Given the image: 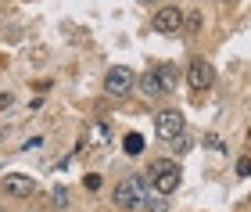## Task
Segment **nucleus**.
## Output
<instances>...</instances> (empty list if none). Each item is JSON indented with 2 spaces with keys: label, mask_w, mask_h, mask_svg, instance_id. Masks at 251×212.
<instances>
[{
  "label": "nucleus",
  "mask_w": 251,
  "mask_h": 212,
  "mask_svg": "<svg viewBox=\"0 0 251 212\" xmlns=\"http://www.w3.org/2000/svg\"><path fill=\"white\" fill-rule=\"evenodd\" d=\"M147 187H151V180H147V173L140 176H126V180H119V187H115V205H122V209H140L144 202H147Z\"/></svg>",
  "instance_id": "nucleus-1"
},
{
  "label": "nucleus",
  "mask_w": 251,
  "mask_h": 212,
  "mask_svg": "<svg viewBox=\"0 0 251 212\" xmlns=\"http://www.w3.org/2000/svg\"><path fill=\"white\" fill-rule=\"evenodd\" d=\"M147 180H151V187L165 198V194H173L179 187V165L173 159H154L147 165Z\"/></svg>",
  "instance_id": "nucleus-2"
},
{
  "label": "nucleus",
  "mask_w": 251,
  "mask_h": 212,
  "mask_svg": "<svg viewBox=\"0 0 251 212\" xmlns=\"http://www.w3.org/2000/svg\"><path fill=\"white\" fill-rule=\"evenodd\" d=\"M151 26H154V32H162V36H176V32L187 29V15H183V7H179V4H165V7L154 11Z\"/></svg>",
  "instance_id": "nucleus-3"
},
{
  "label": "nucleus",
  "mask_w": 251,
  "mask_h": 212,
  "mask_svg": "<svg viewBox=\"0 0 251 212\" xmlns=\"http://www.w3.org/2000/svg\"><path fill=\"white\" fill-rule=\"evenodd\" d=\"M154 133L162 140L173 144L176 137H183V133H187V119L179 115L176 108H165V111H158V119H154Z\"/></svg>",
  "instance_id": "nucleus-4"
},
{
  "label": "nucleus",
  "mask_w": 251,
  "mask_h": 212,
  "mask_svg": "<svg viewBox=\"0 0 251 212\" xmlns=\"http://www.w3.org/2000/svg\"><path fill=\"white\" fill-rule=\"evenodd\" d=\"M136 86V76L133 69H126V65H115V69L104 72V94L108 97H126Z\"/></svg>",
  "instance_id": "nucleus-5"
},
{
  "label": "nucleus",
  "mask_w": 251,
  "mask_h": 212,
  "mask_svg": "<svg viewBox=\"0 0 251 212\" xmlns=\"http://www.w3.org/2000/svg\"><path fill=\"white\" fill-rule=\"evenodd\" d=\"M187 83H190V90H212V83H215V69H212V61L194 58V61H190V69H187Z\"/></svg>",
  "instance_id": "nucleus-6"
},
{
  "label": "nucleus",
  "mask_w": 251,
  "mask_h": 212,
  "mask_svg": "<svg viewBox=\"0 0 251 212\" xmlns=\"http://www.w3.org/2000/svg\"><path fill=\"white\" fill-rule=\"evenodd\" d=\"M32 191H36V176H29V173L4 176V194H11V198H32Z\"/></svg>",
  "instance_id": "nucleus-7"
},
{
  "label": "nucleus",
  "mask_w": 251,
  "mask_h": 212,
  "mask_svg": "<svg viewBox=\"0 0 251 212\" xmlns=\"http://www.w3.org/2000/svg\"><path fill=\"white\" fill-rule=\"evenodd\" d=\"M140 94H144V97H151V101L165 94V90H162V80H158V69H147V72L140 76Z\"/></svg>",
  "instance_id": "nucleus-8"
},
{
  "label": "nucleus",
  "mask_w": 251,
  "mask_h": 212,
  "mask_svg": "<svg viewBox=\"0 0 251 212\" xmlns=\"http://www.w3.org/2000/svg\"><path fill=\"white\" fill-rule=\"evenodd\" d=\"M158 80H162V90L165 94H173L176 90V83H179V72H176V65H158Z\"/></svg>",
  "instance_id": "nucleus-9"
},
{
  "label": "nucleus",
  "mask_w": 251,
  "mask_h": 212,
  "mask_svg": "<svg viewBox=\"0 0 251 212\" xmlns=\"http://www.w3.org/2000/svg\"><path fill=\"white\" fill-rule=\"evenodd\" d=\"M108 140H111V133L104 122H94L90 126V148H108Z\"/></svg>",
  "instance_id": "nucleus-10"
},
{
  "label": "nucleus",
  "mask_w": 251,
  "mask_h": 212,
  "mask_svg": "<svg viewBox=\"0 0 251 212\" xmlns=\"http://www.w3.org/2000/svg\"><path fill=\"white\" fill-rule=\"evenodd\" d=\"M144 151V137L140 133H126V155H140Z\"/></svg>",
  "instance_id": "nucleus-11"
},
{
  "label": "nucleus",
  "mask_w": 251,
  "mask_h": 212,
  "mask_svg": "<svg viewBox=\"0 0 251 212\" xmlns=\"http://www.w3.org/2000/svg\"><path fill=\"white\" fill-rule=\"evenodd\" d=\"M183 32H190V36H194V32H201V11H190V15H187V29Z\"/></svg>",
  "instance_id": "nucleus-12"
},
{
  "label": "nucleus",
  "mask_w": 251,
  "mask_h": 212,
  "mask_svg": "<svg viewBox=\"0 0 251 212\" xmlns=\"http://www.w3.org/2000/svg\"><path fill=\"white\" fill-rule=\"evenodd\" d=\"M50 202H54V205H68V187H54V191H50Z\"/></svg>",
  "instance_id": "nucleus-13"
},
{
  "label": "nucleus",
  "mask_w": 251,
  "mask_h": 212,
  "mask_svg": "<svg viewBox=\"0 0 251 212\" xmlns=\"http://www.w3.org/2000/svg\"><path fill=\"white\" fill-rule=\"evenodd\" d=\"M83 184H86V191H97V187H100V176L90 173V176H83Z\"/></svg>",
  "instance_id": "nucleus-14"
},
{
  "label": "nucleus",
  "mask_w": 251,
  "mask_h": 212,
  "mask_svg": "<svg viewBox=\"0 0 251 212\" xmlns=\"http://www.w3.org/2000/svg\"><path fill=\"white\" fill-rule=\"evenodd\" d=\"M251 173V159H241L237 162V176H248Z\"/></svg>",
  "instance_id": "nucleus-15"
},
{
  "label": "nucleus",
  "mask_w": 251,
  "mask_h": 212,
  "mask_svg": "<svg viewBox=\"0 0 251 212\" xmlns=\"http://www.w3.org/2000/svg\"><path fill=\"white\" fill-rule=\"evenodd\" d=\"M173 148H176V151H187V148H190V140H187V133H183V137H176V140H173Z\"/></svg>",
  "instance_id": "nucleus-16"
},
{
  "label": "nucleus",
  "mask_w": 251,
  "mask_h": 212,
  "mask_svg": "<svg viewBox=\"0 0 251 212\" xmlns=\"http://www.w3.org/2000/svg\"><path fill=\"white\" fill-rule=\"evenodd\" d=\"M140 4H154V0H140Z\"/></svg>",
  "instance_id": "nucleus-17"
}]
</instances>
